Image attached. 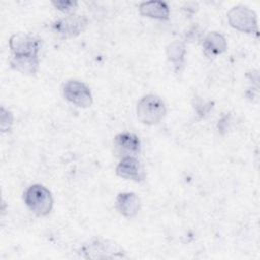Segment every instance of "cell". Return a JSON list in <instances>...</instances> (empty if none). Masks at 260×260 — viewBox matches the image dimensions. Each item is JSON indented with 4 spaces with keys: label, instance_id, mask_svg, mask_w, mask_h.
I'll return each mask as SVG.
<instances>
[{
    "label": "cell",
    "instance_id": "obj_1",
    "mask_svg": "<svg viewBox=\"0 0 260 260\" xmlns=\"http://www.w3.org/2000/svg\"><path fill=\"white\" fill-rule=\"evenodd\" d=\"M167 108L164 101L156 94H146L137 104V119L145 125L158 124L166 116Z\"/></svg>",
    "mask_w": 260,
    "mask_h": 260
},
{
    "label": "cell",
    "instance_id": "obj_2",
    "mask_svg": "<svg viewBox=\"0 0 260 260\" xmlns=\"http://www.w3.org/2000/svg\"><path fill=\"white\" fill-rule=\"evenodd\" d=\"M24 202L38 216H46L53 209V196L51 192L40 184H34L29 186L24 192Z\"/></svg>",
    "mask_w": 260,
    "mask_h": 260
},
{
    "label": "cell",
    "instance_id": "obj_3",
    "mask_svg": "<svg viewBox=\"0 0 260 260\" xmlns=\"http://www.w3.org/2000/svg\"><path fill=\"white\" fill-rule=\"evenodd\" d=\"M81 252L84 258H127L126 252L116 242L94 238L85 244Z\"/></svg>",
    "mask_w": 260,
    "mask_h": 260
},
{
    "label": "cell",
    "instance_id": "obj_4",
    "mask_svg": "<svg viewBox=\"0 0 260 260\" xmlns=\"http://www.w3.org/2000/svg\"><path fill=\"white\" fill-rule=\"evenodd\" d=\"M228 21L235 29L246 32L258 35V20L254 10L244 5H237L232 7L228 13Z\"/></svg>",
    "mask_w": 260,
    "mask_h": 260
},
{
    "label": "cell",
    "instance_id": "obj_5",
    "mask_svg": "<svg viewBox=\"0 0 260 260\" xmlns=\"http://www.w3.org/2000/svg\"><path fill=\"white\" fill-rule=\"evenodd\" d=\"M88 20L83 15H77L74 13L68 14L62 18L56 20L52 27L53 30L61 38L68 39L74 38L82 32L87 26Z\"/></svg>",
    "mask_w": 260,
    "mask_h": 260
},
{
    "label": "cell",
    "instance_id": "obj_6",
    "mask_svg": "<svg viewBox=\"0 0 260 260\" xmlns=\"http://www.w3.org/2000/svg\"><path fill=\"white\" fill-rule=\"evenodd\" d=\"M64 98L79 108H87L92 104V94L89 87L79 80H68L63 87Z\"/></svg>",
    "mask_w": 260,
    "mask_h": 260
},
{
    "label": "cell",
    "instance_id": "obj_7",
    "mask_svg": "<svg viewBox=\"0 0 260 260\" xmlns=\"http://www.w3.org/2000/svg\"><path fill=\"white\" fill-rule=\"evenodd\" d=\"M9 48L13 56H39L41 40L23 32L14 34L9 39Z\"/></svg>",
    "mask_w": 260,
    "mask_h": 260
},
{
    "label": "cell",
    "instance_id": "obj_8",
    "mask_svg": "<svg viewBox=\"0 0 260 260\" xmlns=\"http://www.w3.org/2000/svg\"><path fill=\"white\" fill-rule=\"evenodd\" d=\"M113 145L115 152L122 157L135 156L141 149V143L138 136L131 132L117 134L114 138Z\"/></svg>",
    "mask_w": 260,
    "mask_h": 260
},
{
    "label": "cell",
    "instance_id": "obj_9",
    "mask_svg": "<svg viewBox=\"0 0 260 260\" xmlns=\"http://www.w3.org/2000/svg\"><path fill=\"white\" fill-rule=\"evenodd\" d=\"M116 174L126 180L141 182L145 178L142 165L135 156H124L116 167Z\"/></svg>",
    "mask_w": 260,
    "mask_h": 260
},
{
    "label": "cell",
    "instance_id": "obj_10",
    "mask_svg": "<svg viewBox=\"0 0 260 260\" xmlns=\"http://www.w3.org/2000/svg\"><path fill=\"white\" fill-rule=\"evenodd\" d=\"M116 208L124 217H134L140 209V199L132 192L120 193L116 198Z\"/></svg>",
    "mask_w": 260,
    "mask_h": 260
},
{
    "label": "cell",
    "instance_id": "obj_11",
    "mask_svg": "<svg viewBox=\"0 0 260 260\" xmlns=\"http://www.w3.org/2000/svg\"><path fill=\"white\" fill-rule=\"evenodd\" d=\"M139 13L143 16L158 19L168 20L170 18V8L166 2L162 1H144L138 6Z\"/></svg>",
    "mask_w": 260,
    "mask_h": 260
},
{
    "label": "cell",
    "instance_id": "obj_12",
    "mask_svg": "<svg viewBox=\"0 0 260 260\" xmlns=\"http://www.w3.org/2000/svg\"><path fill=\"white\" fill-rule=\"evenodd\" d=\"M202 47L206 56L216 57L226 50L228 44L221 34L217 31H211L203 39Z\"/></svg>",
    "mask_w": 260,
    "mask_h": 260
},
{
    "label": "cell",
    "instance_id": "obj_13",
    "mask_svg": "<svg viewBox=\"0 0 260 260\" xmlns=\"http://www.w3.org/2000/svg\"><path fill=\"white\" fill-rule=\"evenodd\" d=\"M10 65L16 71H19L26 75H35L40 67L39 56L25 55V56H13L10 60Z\"/></svg>",
    "mask_w": 260,
    "mask_h": 260
},
{
    "label": "cell",
    "instance_id": "obj_14",
    "mask_svg": "<svg viewBox=\"0 0 260 260\" xmlns=\"http://www.w3.org/2000/svg\"><path fill=\"white\" fill-rule=\"evenodd\" d=\"M166 54L168 60L174 65L175 71L177 73L181 72L185 64L186 56V46L181 41H174L170 43L166 48Z\"/></svg>",
    "mask_w": 260,
    "mask_h": 260
},
{
    "label": "cell",
    "instance_id": "obj_15",
    "mask_svg": "<svg viewBox=\"0 0 260 260\" xmlns=\"http://www.w3.org/2000/svg\"><path fill=\"white\" fill-rule=\"evenodd\" d=\"M0 127L2 132L9 131L12 124H13V115L10 111L6 110L4 107H1V114H0Z\"/></svg>",
    "mask_w": 260,
    "mask_h": 260
},
{
    "label": "cell",
    "instance_id": "obj_16",
    "mask_svg": "<svg viewBox=\"0 0 260 260\" xmlns=\"http://www.w3.org/2000/svg\"><path fill=\"white\" fill-rule=\"evenodd\" d=\"M52 5L60 10L63 11L65 13H73L74 9L77 7L78 3L77 1H70V0H66V1H52Z\"/></svg>",
    "mask_w": 260,
    "mask_h": 260
}]
</instances>
